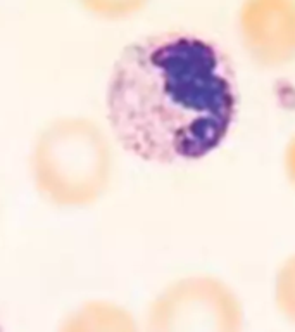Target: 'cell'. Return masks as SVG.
<instances>
[{
    "label": "cell",
    "instance_id": "1",
    "mask_svg": "<svg viewBox=\"0 0 295 332\" xmlns=\"http://www.w3.org/2000/svg\"><path fill=\"white\" fill-rule=\"evenodd\" d=\"M238 107L230 54L190 32L133 40L114 61L107 81L111 135L148 165H190L211 156L232 133Z\"/></svg>",
    "mask_w": 295,
    "mask_h": 332
},
{
    "label": "cell",
    "instance_id": "2",
    "mask_svg": "<svg viewBox=\"0 0 295 332\" xmlns=\"http://www.w3.org/2000/svg\"><path fill=\"white\" fill-rule=\"evenodd\" d=\"M113 135L85 116H60L40 130L30 152L36 192L57 208H87L109 191L116 170Z\"/></svg>",
    "mask_w": 295,
    "mask_h": 332
},
{
    "label": "cell",
    "instance_id": "3",
    "mask_svg": "<svg viewBox=\"0 0 295 332\" xmlns=\"http://www.w3.org/2000/svg\"><path fill=\"white\" fill-rule=\"evenodd\" d=\"M236 293L219 277L186 275L169 284L150 310V332H240Z\"/></svg>",
    "mask_w": 295,
    "mask_h": 332
},
{
    "label": "cell",
    "instance_id": "4",
    "mask_svg": "<svg viewBox=\"0 0 295 332\" xmlns=\"http://www.w3.org/2000/svg\"><path fill=\"white\" fill-rule=\"evenodd\" d=\"M235 28L257 67L278 71L295 63V0H240Z\"/></svg>",
    "mask_w": 295,
    "mask_h": 332
},
{
    "label": "cell",
    "instance_id": "5",
    "mask_svg": "<svg viewBox=\"0 0 295 332\" xmlns=\"http://www.w3.org/2000/svg\"><path fill=\"white\" fill-rule=\"evenodd\" d=\"M274 298L280 311L295 322V253L281 262L274 275Z\"/></svg>",
    "mask_w": 295,
    "mask_h": 332
},
{
    "label": "cell",
    "instance_id": "6",
    "mask_svg": "<svg viewBox=\"0 0 295 332\" xmlns=\"http://www.w3.org/2000/svg\"><path fill=\"white\" fill-rule=\"evenodd\" d=\"M150 0H80L90 14L107 21H121L133 18L148 5Z\"/></svg>",
    "mask_w": 295,
    "mask_h": 332
},
{
    "label": "cell",
    "instance_id": "7",
    "mask_svg": "<svg viewBox=\"0 0 295 332\" xmlns=\"http://www.w3.org/2000/svg\"><path fill=\"white\" fill-rule=\"evenodd\" d=\"M281 165H283V173L287 180L295 187V133L288 138L287 145H285Z\"/></svg>",
    "mask_w": 295,
    "mask_h": 332
},
{
    "label": "cell",
    "instance_id": "8",
    "mask_svg": "<svg viewBox=\"0 0 295 332\" xmlns=\"http://www.w3.org/2000/svg\"><path fill=\"white\" fill-rule=\"evenodd\" d=\"M0 332H5V327H4V324H2V318H0Z\"/></svg>",
    "mask_w": 295,
    "mask_h": 332
}]
</instances>
